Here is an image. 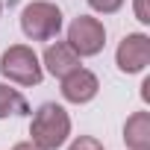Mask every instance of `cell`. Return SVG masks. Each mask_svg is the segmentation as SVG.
<instances>
[{"label": "cell", "mask_w": 150, "mask_h": 150, "mask_svg": "<svg viewBox=\"0 0 150 150\" xmlns=\"http://www.w3.org/2000/svg\"><path fill=\"white\" fill-rule=\"evenodd\" d=\"M30 135H33V144H38L41 150L62 147L68 141V135H71V118H68V112L59 103L38 106V112L33 115V124H30Z\"/></svg>", "instance_id": "obj_1"}, {"label": "cell", "mask_w": 150, "mask_h": 150, "mask_svg": "<svg viewBox=\"0 0 150 150\" xmlns=\"http://www.w3.org/2000/svg\"><path fill=\"white\" fill-rule=\"evenodd\" d=\"M21 30L30 41H50L62 30V9L47 0H35L21 12Z\"/></svg>", "instance_id": "obj_2"}, {"label": "cell", "mask_w": 150, "mask_h": 150, "mask_svg": "<svg viewBox=\"0 0 150 150\" xmlns=\"http://www.w3.org/2000/svg\"><path fill=\"white\" fill-rule=\"evenodd\" d=\"M0 74H3L6 80L18 83V86H38L41 77H44L38 56L27 44H12L3 56H0Z\"/></svg>", "instance_id": "obj_3"}, {"label": "cell", "mask_w": 150, "mask_h": 150, "mask_svg": "<svg viewBox=\"0 0 150 150\" xmlns=\"http://www.w3.org/2000/svg\"><path fill=\"white\" fill-rule=\"evenodd\" d=\"M68 44L80 56H97L103 50V44H106V30H103V24L97 18L80 15L68 27Z\"/></svg>", "instance_id": "obj_4"}, {"label": "cell", "mask_w": 150, "mask_h": 150, "mask_svg": "<svg viewBox=\"0 0 150 150\" xmlns=\"http://www.w3.org/2000/svg\"><path fill=\"white\" fill-rule=\"evenodd\" d=\"M115 62L124 74H138L150 65V38L144 33H129L124 35V41L118 44Z\"/></svg>", "instance_id": "obj_5"}, {"label": "cell", "mask_w": 150, "mask_h": 150, "mask_svg": "<svg viewBox=\"0 0 150 150\" xmlns=\"http://www.w3.org/2000/svg\"><path fill=\"white\" fill-rule=\"evenodd\" d=\"M97 91H100V83L88 68H74L71 74L62 77V97L68 103H88L97 97Z\"/></svg>", "instance_id": "obj_6"}, {"label": "cell", "mask_w": 150, "mask_h": 150, "mask_svg": "<svg viewBox=\"0 0 150 150\" xmlns=\"http://www.w3.org/2000/svg\"><path fill=\"white\" fill-rule=\"evenodd\" d=\"M80 53L74 50L68 41H56V44H50L47 50H44V68L53 74V77H65V74H71L74 68H80Z\"/></svg>", "instance_id": "obj_7"}, {"label": "cell", "mask_w": 150, "mask_h": 150, "mask_svg": "<svg viewBox=\"0 0 150 150\" xmlns=\"http://www.w3.org/2000/svg\"><path fill=\"white\" fill-rule=\"evenodd\" d=\"M124 141L129 150H150V112H132L127 118Z\"/></svg>", "instance_id": "obj_8"}, {"label": "cell", "mask_w": 150, "mask_h": 150, "mask_svg": "<svg viewBox=\"0 0 150 150\" xmlns=\"http://www.w3.org/2000/svg\"><path fill=\"white\" fill-rule=\"evenodd\" d=\"M27 112H30V106H27L24 94L18 88H9V86L0 83V121L9 118V115H27Z\"/></svg>", "instance_id": "obj_9"}, {"label": "cell", "mask_w": 150, "mask_h": 150, "mask_svg": "<svg viewBox=\"0 0 150 150\" xmlns=\"http://www.w3.org/2000/svg\"><path fill=\"white\" fill-rule=\"evenodd\" d=\"M88 6H91L94 12H103V15H112V12H118V9L124 6V0H88Z\"/></svg>", "instance_id": "obj_10"}, {"label": "cell", "mask_w": 150, "mask_h": 150, "mask_svg": "<svg viewBox=\"0 0 150 150\" xmlns=\"http://www.w3.org/2000/svg\"><path fill=\"white\" fill-rule=\"evenodd\" d=\"M68 150H103V144L97 138H91V135H80V138H74V144Z\"/></svg>", "instance_id": "obj_11"}, {"label": "cell", "mask_w": 150, "mask_h": 150, "mask_svg": "<svg viewBox=\"0 0 150 150\" xmlns=\"http://www.w3.org/2000/svg\"><path fill=\"white\" fill-rule=\"evenodd\" d=\"M135 18L141 24H150V9H147V0H135Z\"/></svg>", "instance_id": "obj_12"}, {"label": "cell", "mask_w": 150, "mask_h": 150, "mask_svg": "<svg viewBox=\"0 0 150 150\" xmlns=\"http://www.w3.org/2000/svg\"><path fill=\"white\" fill-rule=\"evenodd\" d=\"M12 150H41L38 144H33V141H21V144H15Z\"/></svg>", "instance_id": "obj_13"}, {"label": "cell", "mask_w": 150, "mask_h": 150, "mask_svg": "<svg viewBox=\"0 0 150 150\" xmlns=\"http://www.w3.org/2000/svg\"><path fill=\"white\" fill-rule=\"evenodd\" d=\"M141 97L150 100V80H144V86H141Z\"/></svg>", "instance_id": "obj_14"}, {"label": "cell", "mask_w": 150, "mask_h": 150, "mask_svg": "<svg viewBox=\"0 0 150 150\" xmlns=\"http://www.w3.org/2000/svg\"><path fill=\"white\" fill-rule=\"evenodd\" d=\"M0 9H3V3H0Z\"/></svg>", "instance_id": "obj_15"}]
</instances>
